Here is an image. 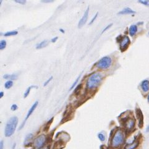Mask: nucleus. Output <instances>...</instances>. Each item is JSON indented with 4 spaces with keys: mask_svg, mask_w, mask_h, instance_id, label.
Wrapping results in <instances>:
<instances>
[{
    "mask_svg": "<svg viewBox=\"0 0 149 149\" xmlns=\"http://www.w3.org/2000/svg\"><path fill=\"white\" fill-rule=\"evenodd\" d=\"M6 46V42L4 40H1L0 42V49H1V50H4Z\"/></svg>",
    "mask_w": 149,
    "mask_h": 149,
    "instance_id": "412c9836",
    "label": "nucleus"
},
{
    "mask_svg": "<svg viewBox=\"0 0 149 149\" xmlns=\"http://www.w3.org/2000/svg\"><path fill=\"white\" fill-rule=\"evenodd\" d=\"M3 96H4V92H0V98H1L2 97H3Z\"/></svg>",
    "mask_w": 149,
    "mask_h": 149,
    "instance_id": "72a5a7b5",
    "label": "nucleus"
},
{
    "mask_svg": "<svg viewBox=\"0 0 149 149\" xmlns=\"http://www.w3.org/2000/svg\"><path fill=\"white\" fill-rule=\"evenodd\" d=\"M124 139H125V137H124V132L121 129H118L116 131L112 138L111 145L114 148L118 147L124 143Z\"/></svg>",
    "mask_w": 149,
    "mask_h": 149,
    "instance_id": "7ed1b4c3",
    "label": "nucleus"
},
{
    "mask_svg": "<svg viewBox=\"0 0 149 149\" xmlns=\"http://www.w3.org/2000/svg\"><path fill=\"white\" fill-rule=\"evenodd\" d=\"M3 148H4V142L1 140L0 142V149H3Z\"/></svg>",
    "mask_w": 149,
    "mask_h": 149,
    "instance_id": "7c9ffc66",
    "label": "nucleus"
},
{
    "mask_svg": "<svg viewBox=\"0 0 149 149\" xmlns=\"http://www.w3.org/2000/svg\"><path fill=\"white\" fill-rule=\"evenodd\" d=\"M97 16H98V13H97V14H96L94 16V17H93V18H92V21H91V22H90L89 24H89V25H91V24H93V22H94L95 21V19H97Z\"/></svg>",
    "mask_w": 149,
    "mask_h": 149,
    "instance_id": "bb28decb",
    "label": "nucleus"
},
{
    "mask_svg": "<svg viewBox=\"0 0 149 149\" xmlns=\"http://www.w3.org/2000/svg\"><path fill=\"white\" fill-rule=\"evenodd\" d=\"M38 104H39V102H38V101H37V102H35V103H34V105H33L32 106L31 108H30V109H29V111H28L26 117H25V119H24V121H23L22 124V125L20 127H19V130H21V129H22L23 127H24V125H25V123H26L27 120V119H29V117H30V116L32 115V113H33V112L34 111V110H35V108H36Z\"/></svg>",
    "mask_w": 149,
    "mask_h": 149,
    "instance_id": "0eeeda50",
    "label": "nucleus"
},
{
    "mask_svg": "<svg viewBox=\"0 0 149 149\" xmlns=\"http://www.w3.org/2000/svg\"><path fill=\"white\" fill-rule=\"evenodd\" d=\"M18 108V106L16 104H13V105L11 106V109L12 111H16Z\"/></svg>",
    "mask_w": 149,
    "mask_h": 149,
    "instance_id": "cd10ccee",
    "label": "nucleus"
},
{
    "mask_svg": "<svg viewBox=\"0 0 149 149\" xmlns=\"http://www.w3.org/2000/svg\"><path fill=\"white\" fill-rule=\"evenodd\" d=\"M88 11H89V8H87V10L85 11L84 14V16H82V18H81V20L79 21V28H81L82 26H84V24L86 23V22H87L88 16Z\"/></svg>",
    "mask_w": 149,
    "mask_h": 149,
    "instance_id": "9d476101",
    "label": "nucleus"
},
{
    "mask_svg": "<svg viewBox=\"0 0 149 149\" xmlns=\"http://www.w3.org/2000/svg\"><path fill=\"white\" fill-rule=\"evenodd\" d=\"M146 132H149V126H148L146 128Z\"/></svg>",
    "mask_w": 149,
    "mask_h": 149,
    "instance_id": "f704fd0d",
    "label": "nucleus"
},
{
    "mask_svg": "<svg viewBox=\"0 0 149 149\" xmlns=\"http://www.w3.org/2000/svg\"><path fill=\"white\" fill-rule=\"evenodd\" d=\"M135 113H136L137 118L139 120V126L140 128L143 127L144 124V116H143L142 112L140 108H136L135 109Z\"/></svg>",
    "mask_w": 149,
    "mask_h": 149,
    "instance_id": "1a4fd4ad",
    "label": "nucleus"
},
{
    "mask_svg": "<svg viewBox=\"0 0 149 149\" xmlns=\"http://www.w3.org/2000/svg\"><path fill=\"white\" fill-rule=\"evenodd\" d=\"M13 85V81H8L4 84V87H5L6 89H9V88H11Z\"/></svg>",
    "mask_w": 149,
    "mask_h": 149,
    "instance_id": "aec40b11",
    "label": "nucleus"
},
{
    "mask_svg": "<svg viewBox=\"0 0 149 149\" xmlns=\"http://www.w3.org/2000/svg\"></svg>",
    "mask_w": 149,
    "mask_h": 149,
    "instance_id": "4c0bfd02",
    "label": "nucleus"
},
{
    "mask_svg": "<svg viewBox=\"0 0 149 149\" xmlns=\"http://www.w3.org/2000/svg\"><path fill=\"white\" fill-rule=\"evenodd\" d=\"M33 138V134H29L28 135H27L25 139V144L27 145L28 144H30V141Z\"/></svg>",
    "mask_w": 149,
    "mask_h": 149,
    "instance_id": "a211bd4d",
    "label": "nucleus"
},
{
    "mask_svg": "<svg viewBox=\"0 0 149 149\" xmlns=\"http://www.w3.org/2000/svg\"><path fill=\"white\" fill-rule=\"evenodd\" d=\"M58 37H54L53 39H51V42L52 43H55V42H56V41H57V40H58Z\"/></svg>",
    "mask_w": 149,
    "mask_h": 149,
    "instance_id": "2f4dec72",
    "label": "nucleus"
},
{
    "mask_svg": "<svg viewBox=\"0 0 149 149\" xmlns=\"http://www.w3.org/2000/svg\"><path fill=\"white\" fill-rule=\"evenodd\" d=\"M135 12L133 10H132L131 9L129 8H126L125 9H124L123 10H122L121 11L119 12L118 14H134Z\"/></svg>",
    "mask_w": 149,
    "mask_h": 149,
    "instance_id": "2eb2a0df",
    "label": "nucleus"
},
{
    "mask_svg": "<svg viewBox=\"0 0 149 149\" xmlns=\"http://www.w3.org/2000/svg\"><path fill=\"white\" fill-rule=\"evenodd\" d=\"M3 78L5 79H9L10 81H13V80H16L18 78V76L16 74H6L3 76Z\"/></svg>",
    "mask_w": 149,
    "mask_h": 149,
    "instance_id": "dca6fc26",
    "label": "nucleus"
},
{
    "mask_svg": "<svg viewBox=\"0 0 149 149\" xmlns=\"http://www.w3.org/2000/svg\"><path fill=\"white\" fill-rule=\"evenodd\" d=\"M112 64V60L108 56H105L102 58L97 63V66L98 68L101 69H107L109 68Z\"/></svg>",
    "mask_w": 149,
    "mask_h": 149,
    "instance_id": "20e7f679",
    "label": "nucleus"
},
{
    "mask_svg": "<svg viewBox=\"0 0 149 149\" xmlns=\"http://www.w3.org/2000/svg\"><path fill=\"white\" fill-rule=\"evenodd\" d=\"M14 1H15L16 3H19V4H24L26 3V1H25V0H15Z\"/></svg>",
    "mask_w": 149,
    "mask_h": 149,
    "instance_id": "a878e982",
    "label": "nucleus"
},
{
    "mask_svg": "<svg viewBox=\"0 0 149 149\" xmlns=\"http://www.w3.org/2000/svg\"><path fill=\"white\" fill-rule=\"evenodd\" d=\"M147 100H148V102H149V95H148V97H147Z\"/></svg>",
    "mask_w": 149,
    "mask_h": 149,
    "instance_id": "e433bc0d",
    "label": "nucleus"
},
{
    "mask_svg": "<svg viewBox=\"0 0 149 149\" xmlns=\"http://www.w3.org/2000/svg\"><path fill=\"white\" fill-rule=\"evenodd\" d=\"M137 32V25H132L129 29V35L131 37H134Z\"/></svg>",
    "mask_w": 149,
    "mask_h": 149,
    "instance_id": "ddd939ff",
    "label": "nucleus"
},
{
    "mask_svg": "<svg viewBox=\"0 0 149 149\" xmlns=\"http://www.w3.org/2000/svg\"><path fill=\"white\" fill-rule=\"evenodd\" d=\"M46 142V137L45 135L42 134L39 135L34 142V145L36 149H42Z\"/></svg>",
    "mask_w": 149,
    "mask_h": 149,
    "instance_id": "39448f33",
    "label": "nucleus"
},
{
    "mask_svg": "<svg viewBox=\"0 0 149 149\" xmlns=\"http://www.w3.org/2000/svg\"><path fill=\"white\" fill-rule=\"evenodd\" d=\"M138 145H139V142L134 141L130 144H127L124 147V149H135L137 147Z\"/></svg>",
    "mask_w": 149,
    "mask_h": 149,
    "instance_id": "f8f14e48",
    "label": "nucleus"
},
{
    "mask_svg": "<svg viewBox=\"0 0 149 149\" xmlns=\"http://www.w3.org/2000/svg\"><path fill=\"white\" fill-rule=\"evenodd\" d=\"M32 88H38V87H36V86H34V85H32L30 86V87H28L27 89L25 90V92H24V98H25L26 97H27V96L29 95V93H30V90H31V89Z\"/></svg>",
    "mask_w": 149,
    "mask_h": 149,
    "instance_id": "f3484780",
    "label": "nucleus"
},
{
    "mask_svg": "<svg viewBox=\"0 0 149 149\" xmlns=\"http://www.w3.org/2000/svg\"><path fill=\"white\" fill-rule=\"evenodd\" d=\"M48 45V40H43V41L39 43H38L37 45H36V48L37 49L43 48L46 47Z\"/></svg>",
    "mask_w": 149,
    "mask_h": 149,
    "instance_id": "4468645a",
    "label": "nucleus"
},
{
    "mask_svg": "<svg viewBox=\"0 0 149 149\" xmlns=\"http://www.w3.org/2000/svg\"><path fill=\"white\" fill-rule=\"evenodd\" d=\"M18 34V32L17 30H13V31H9L4 34V36L9 37V36H14V35H17Z\"/></svg>",
    "mask_w": 149,
    "mask_h": 149,
    "instance_id": "6ab92c4d",
    "label": "nucleus"
},
{
    "mask_svg": "<svg viewBox=\"0 0 149 149\" xmlns=\"http://www.w3.org/2000/svg\"><path fill=\"white\" fill-rule=\"evenodd\" d=\"M60 32H62V33H64V30L63 29H60Z\"/></svg>",
    "mask_w": 149,
    "mask_h": 149,
    "instance_id": "c9c22d12",
    "label": "nucleus"
},
{
    "mask_svg": "<svg viewBox=\"0 0 149 149\" xmlns=\"http://www.w3.org/2000/svg\"><path fill=\"white\" fill-rule=\"evenodd\" d=\"M138 1H139V3H141V4H144V5L149 6V1H147V0H139Z\"/></svg>",
    "mask_w": 149,
    "mask_h": 149,
    "instance_id": "b1692460",
    "label": "nucleus"
},
{
    "mask_svg": "<svg viewBox=\"0 0 149 149\" xmlns=\"http://www.w3.org/2000/svg\"><path fill=\"white\" fill-rule=\"evenodd\" d=\"M42 3H51V2H53V1H50V0H49V1H41Z\"/></svg>",
    "mask_w": 149,
    "mask_h": 149,
    "instance_id": "473e14b6",
    "label": "nucleus"
},
{
    "mask_svg": "<svg viewBox=\"0 0 149 149\" xmlns=\"http://www.w3.org/2000/svg\"><path fill=\"white\" fill-rule=\"evenodd\" d=\"M52 79H53V76H51V77H50V78H49L48 79L47 81H46V82H45V83H44V84H43L44 87H45V86H46V85H47L49 84V82H50V81H51Z\"/></svg>",
    "mask_w": 149,
    "mask_h": 149,
    "instance_id": "c85d7f7f",
    "label": "nucleus"
},
{
    "mask_svg": "<svg viewBox=\"0 0 149 149\" xmlns=\"http://www.w3.org/2000/svg\"><path fill=\"white\" fill-rule=\"evenodd\" d=\"M103 79V76L99 72L93 74L88 77L87 82V87L89 89L96 88Z\"/></svg>",
    "mask_w": 149,
    "mask_h": 149,
    "instance_id": "f03ea898",
    "label": "nucleus"
},
{
    "mask_svg": "<svg viewBox=\"0 0 149 149\" xmlns=\"http://www.w3.org/2000/svg\"><path fill=\"white\" fill-rule=\"evenodd\" d=\"M18 123V118L16 116H13L7 122L6 125L4 129V135L7 137H11L15 132L17 125Z\"/></svg>",
    "mask_w": 149,
    "mask_h": 149,
    "instance_id": "f257e3e1",
    "label": "nucleus"
},
{
    "mask_svg": "<svg viewBox=\"0 0 149 149\" xmlns=\"http://www.w3.org/2000/svg\"><path fill=\"white\" fill-rule=\"evenodd\" d=\"M135 121L134 119H130V118H127L126 120L124 123V126L126 128V130L127 131H130L135 126Z\"/></svg>",
    "mask_w": 149,
    "mask_h": 149,
    "instance_id": "6e6552de",
    "label": "nucleus"
},
{
    "mask_svg": "<svg viewBox=\"0 0 149 149\" xmlns=\"http://www.w3.org/2000/svg\"><path fill=\"white\" fill-rule=\"evenodd\" d=\"M112 25H113V24H109V25H107V26L105 28V29L103 30V31H102V34H103V32H105L106 30H108V29H109V28Z\"/></svg>",
    "mask_w": 149,
    "mask_h": 149,
    "instance_id": "c756f323",
    "label": "nucleus"
},
{
    "mask_svg": "<svg viewBox=\"0 0 149 149\" xmlns=\"http://www.w3.org/2000/svg\"><path fill=\"white\" fill-rule=\"evenodd\" d=\"M130 43V40L128 36L123 37L120 41V50L122 52L126 51Z\"/></svg>",
    "mask_w": 149,
    "mask_h": 149,
    "instance_id": "423d86ee",
    "label": "nucleus"
},
{
    "mask_svg": "<svg viewBox=\"0 0 149 149\" xmlns=\"http://www.w3.org/2000/svg\"><path fill=\"white\" fill-rule=\"evenodd\" d=\"M98 138L100 139V140L102 142H104L105 140V136L104 135V134L102 133H99L98 134Z\"/></svg>",
    "mask_w": 149,
    "mask_h": 149,
    "instance_id": "4be33fe9",
    "label": "nucleus"
},
{
    "mask_svg": "<svg viewBox=\"0 0 149 149\" xmlns=\"http://www.w3.org/2000/svg\"><path fill=\"white\" fill-rule=\"evenodd\" d=\"M142 89L144 92H147L149 90V81L148 80H144L140 84Z\"/></svg>",
    "mask_w": 149,
    "mask_h": 149,
    "instance_id": "9b49d317",
    "label": "nucleus"
},
{
    "mask_svg": "<svg viewBox=\"0 0 149 149\" xmlns=\"http://www.w3.org/2000/svg\"><path fill=\"white\" fill-rule=\"evenodd\" d=\"M80 77H81V76H79L78 77H77V79L76 80V81H75V82H74V83H73V84L72 85V86H71V88H70V90H72V88H74V87H75V86H76V85L77 84V82H78V81H79V80Z\"/></svg>",
    "mask_w": 149,
    "mask_h": 149,
    "instance_id": "393cba45",
    "label": "nucleus"
},
{
    "mask_svg": "<svg viewBox=\"0 0 149 149\" xmlns=\"http://www.w3.org/2000/svg\"><path fill=\"white\" fill-rule=\"evenodd\" d=\"M82 84H81L78 85H77V87H76V88H75L74 93H76V94H77V93H78L80 91H81V88H82Z\"/></svg>",
    "mask_w": 149,
    "mask_h": 149,
    "instance_id": "5701e85b",
    "label": "nucleus"
}]
</instances>
